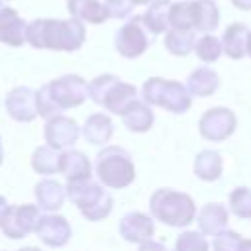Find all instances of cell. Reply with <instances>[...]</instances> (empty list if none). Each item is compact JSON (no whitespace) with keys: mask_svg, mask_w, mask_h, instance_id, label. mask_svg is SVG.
I'll list each match as a JSON object with an SVG mask.
<instances>
[{"mask_svg":"<svg viewBox=\"0 0 251 251\" xmlns=\"http://www.w3.org/2000/svg\"><path fill=\"white\" fill-rule=\"evenodd\" d=\"M0 251H2V249H0Z\"/></svg>","mask_w":251,"mask_h":251,"instance_id":"ee69618b","label":"cell"},{"mask_svg":"<svg viewBox=\"0 0 251 251\" xmlns=\"http://www.w3.org/2000/svg\"><path fill=\"white\" fill-rule=\"evenodd\" d=\"M237 10H251V0H231Z\"/></svg>","mask_w":251,"mask_h":251,"instance_id":"d590c367","label":"cell"},{"mask_svg":"<svg viewBox=\"0 0 251 251\" xmlns=\"http://www.w3.org/2000/svg\"><path fill=\"white\" fill-rule=\"evenodd\" d=\"M239 251H251V239H243L241 243V249Z\"/></svg>","mask_w":251,"mask_h":251,"instance_id":"74e56055","label":"cell"},{"mask_svg":"<svg viewBox=\"0 0 251 251\" xmlns=\"http://www.w3.org/2000/svg\"><path fill=\"white\" fill-rule=\"evenodd\" d=\"M220 86V75L210 67H198L188 75L186 88L192 96L206 98L212 96Z\"/></svg>","mask_w":251,"mask_h":251,"instance_id":"cb8c5ba5","label":"cell"},{"mask_svg":"<svg viewBox=\"0 0 251 251\" xmlns=\"http://www.w3.org/2000/svg\"><path fill=\"white\" fill-rule=\"evenodd\" d=\"M4 161V149H2V137H0V165Z\"/></svg>","mask_w":251,"mask_h":251,"instance_id":"60d3db41","label":"cell"},{"mask_svg":"<svg viewBox=\"0 0 251 251\" xmlns=\"http://www.w3.org/2000/svg\"><path fill=\"white\" fill-rule=\"evenodd\" d=\"M6 208H8V202H6V198L0 194V218H2V214H4Z\"/></svg>","mask_w":251,"mask_h":251,"instance_id":"8d00e7d4","label":"cell"},{"mask_svg":"<svg viewBox=\"0 0 251 251\" xmlns=\"http://www.w3.org/2000/svg\"><path fill=\"white\" fill-rule=\"evenodd\" d=\"M151 43H153V33L147 29L141 16L129 18L114 35V47L126 59L141 57Z\"/></svg>","mask_w":251,"mask_h":251,"instance_id":"ba28073f","label":"cell"},{"mask_svg":"<svg viewBox=\"0 0 251 251\" xmlns=\"http://www.w3.org/2000/svg\"><path fill=\"white\" fill-rule=\"evenodd\" d=\"M133 2V6H145V4H151L153 0H131Z\"/></svg>","mask_w":251,"mask_h":251,"instance_id":"f35d334b","label":"cell"},{"mask_svg":"<svg viewBox=\"0 0 251 251\" xmlns=\"http://www.w3.org/2000/svg\"><path fill=\"white\" fill-rule=\"evenodd\" d=\"M80 133H82V129L78 127V124L73 118L63 116V114H57V116L49 118L45 122V127H43L45 143L59 149V151H65L73 143H76Z\"/></svg>","mask_w":251,"mask_h":251,"instance_id":"8fae6325","label":"cell"},{"mask_svg":"<svg viewBox=\"0 0 251 251\" xmlns=\"http://www.w3.org/2000/svg\"><path fill=\"white\" fill-rule=\"evenodd\" d=\"M169 10H171V2L169 0H153L149 4V8L145 10V14L141 16L143 24L147 25V29L153 35L169 31Z\"/></svg>","mask_w":251,"mask_h":251,"instance_id":"d4e9b609","label":"cell"},{"mask_svg":"<svg viewBox=\"0 0 251 251\" xmlns=\"http://www.w3.org/2000/svg\"><path fill=\"white\" fill-rule=\"evenodd\" d=\"M173 251H210V243L204 233L186 229L176 237Z\"/></svg>","mask_w":251,"mask_h":251,"instance_id":"1f68e13d","label":"cell"},{"mask_svg":"<svg viewBox=\"0 0 251 251\" xmlns=\"http://www.w3.org/2000/svg\"><path fill=\"white\" fill-rule=\"evenodd\" d=\"M67 10L82 24H104L110 18L100 0H67Z\"/></svg>","mask_w":251,"mask_h":251,"instance_id":"603a6c76","label":"cell"},{"mask_svg":"<svg viewBox=\"0 0 251 251\" xmlns=\"http://www.w3.org/2000/svg\"><path fill=\"white\" fill-rule=\"evenodd\" d=\"M118 231H120V235L126 241L141 245V243L153 239L155 224H153V218L147 216V214H143V212H127L120 220Z\"/></svg>","mask_w":251,"mask_h":251,"instance_id":"5bb4252c","label":"cell"},{"mask_svg":"<svg viewBox=\"0 0 251 251\" xmlns=\"http://www.w3.org/2000/svg\"><path fill=\"white\" fill-rule=\"evenodd\" d=\"M104 6H106L108 16L116 18V20L127 18L133 12V2L131 0H104Z\"/></svg>","mask_w":251,"mask_h":251,"instance_id":"836d02e7","label":"cell"},{"mask_svg":"<svg viewBox=\"0 0 251 251\" xmlns=\"http://www.w3.org/2000/svg\"><path fill=\"white\" fill-rule=\"evenodd\" d=\"M86 39L84 24L69 18V20H51L39 18L27 24L25 41L35 49H51V51H76L82 47Z\"/></svg>","mask_w":251,"mask_h":251,"instance_id":"6da1fadb","label":"cell"},{"mask_svg":"<svg viewBox=\"0 0 251 251\" xmlns=\"http://www.w3.org/2000/svg\"><path fill=\"white\" fill-rule=\"evenodd\" d=\"M249 33H251V29L245 24H241V22L229 24L222 35L224 53L229 59H243L247 55V47H249Z\"/></svg>","mask_w":251,"mask_h":251,"instance_id":"ac0fdd59","label":"cell"},{"mask_svg":"<svg viewBox=\"0 0 251 251\" xmlns=\"http://www.w3.org/2000/svg\"><path fill=\"white\" fill-rule=\"evenodd\" d=\"M67 198L78 208V212L88 222L106 220L114 208V198L104 184L90 180L84 182H67Z\"/></svg>","mask_w":251,"mask_h":251,"instance_id":"8992f818","label":"cell"},{"mask_svg":"<svg viewBox=\"0 0 251 251\" xmlns=\"http://www.w3.org/2000/svg\"><path fill=\"white\" fill-rule=\"evenodd\" d=\"M88 98L110 114L122 116L126 108L137 100V88L120 80L116 75H100L88 82Z\"/></svg>","mask_w":251,"mask_h":251,"instance_id":"52a82bcc","label":"cell"},{"mask_svg":"<svg viewBox=\"0 0 251 251\" xmlns=\"http://www.w3.org/2000/svg\"><path fill=\"white\" fill-rule=\"evenodd\" d=\"M35 194V202L39 206V210L49 212H57L63 208L65 198H67V190L61 186V182L53 180V178H43L35 184L33 188Z\"/></svg>","mask_w":251,"mask_h":251,"instance_id":"d6986e66","label":"cell"},{"mask_svg":"<svg viewBox=\"0 0 251 251\" xmlns=\"http://www.w3.org/2000/svg\"><path fill=\"white\" fill-rule=\"evenodd\" d=\"M120 118H122L124 126L129 131H133V133H145V131H149L153 127V122H155V116H153L151 106L145 104L139 98L133 100Z\"/></svg>","mask_w":251,"mask_h":251,"instance_id":"ffe728a7","label":"cell"},{"mask_svg":"<svg viewBox=\"0 0 251 251\" xmlns=\"http://www.w3.org/2000/svg\"><path fill=\"white\" fill-rule=\"evenodd\" d=\"M0 8H2V0H0Z\"/></svg>","mask_w":251,"mask_h":251,"instance_id":"7bdbcfd3","label":"cell"},{"mask_svg":"<svg viewBox=\"0 0 251 251\" xmlns=\"http://www.w3.org/2000/svg\"><path fill=\"white\" fill-rule=\"evenodd\" d=\"M196 35L194 31H182V29H169L165 33V49L175 57H186L190 51H194Z\"/></svg>","mask_w":251,"mask_h":251,"instance_id":"83f0119b","label":"cell"},{"mask_svg":"<svg viewBox=\"0 0 251 251\" xmlns=\"http://www.w3.org/2000/svg\"><path fill=\"white\" fill-rule=\"evenodd\" d=\"M149 214L169 227H186L196 220V204L190 194L175 188H157L149 196Z\"/></svg>","mask_w":251,"mask_h":251,"instance_id":"3957f363","label":"cell"},{"mask_svg":"<svg viewBox=\"0 0 251 251\" xmlns=\"http://www.w3.org/2000/svg\"><path fill=\"white\" fill-rule=\"evenodd\" d=\"M39 218L41 214L37 204H12L0 218V231L10 239H22L35 233Z\"/></svg>","mask_w":251,"mask_h":251,"instance_id":"9c48e42d","label":"cell"},{"mask_svg":"<svg viewBox=\"0 0 251 251\" xmlns=\"http://www.w3.org/2000/svg\"><path fill=\"white\" fill-rule=\"evenodd\" d=\"M6 112L12 120L27 124L33 122L39 114H37V104H35V90H31L29 86H16L6 94L4 100Z\"/></svg>","mask_w":251,"mask_h":251,"instance_id":"4fadbf2b","label":"cell"},{"mask_svg":"<svg viewBox=\"0 0 251 251\" xmlns=\"http://www.w3.org/2000/svg\"><path fill=\"white\" fill-rule=\"evenodd\" d=\"M94 173L106 188L122 190L135 180V165L131 155L118 145H106L98 151L94 161Z\"/></svg>","mask_w":251,"mask_h":251,"instance_id":"277c9868","label":"cell"},{"mask_svg":"<svg viewBox=\"0 0 251 251\" xmlns=\"http://www.w3.org/2000/svg\"><path fill=\"white\" fill-rule=\"evenodd\" d=\"M243 237L233 229H224L212 239V251H239Z\"/></svg>","mask_w":251,"mask_h":251,"instance_id":"d6a6232c","label":"cell"},{"mask_svg":"<svg viewBox=\"0 0 251 251\" xmlns=\"http://www.w3.org/2000/svg\"><path fill=\"white\" fill-rule=\"evenodd\" d=\"M229 222V210L220 202H208L204 204L196 214L198 231L204 235H218L220 231L227 229Z\"/></svg>","mask_w":251,"mask_h":251,"instance_id":"e0dca14e","label":"cell"},{"mask_svg":"<svg viewBox=\"0 0 251 251\" xmlns=\"http://www.w3.org/2000/svg\"><path fill=\"white\" fill-rule=\"evenodd\" d=\"M169 25L173 29L194 31V0H182V2L171 4Z\"/></svg>","mask_w":251,"mask_h":251,"instance_id":"f1b7e54d","label":"cell"},{"mask_svg":"<svg viewBox=\"0 0 251 251\" xmlns=\"http://www.w3.org/2000/svg\"><path fill=\"white\" fill-rule=\"evenodd\" d=\"M18 251H41L39 247H33V245H27V247H22V249H18Z\"/></svg>","mask_w":251,"mask_h":251,"instance_id":"ab89813d","label":"cell"},{"mask_svg":"<svg viewBox=\"0 0 251 251\" xmlns=\"http://www.w3.org/2000/svg\"><path fill=\"white\" fill-rule=\"evenodd\" d=\"M192 169H194V175L204 180V182H214L222 176L224 173V159L218 151H212V149H202L196 153L194 157V163H192Z\"/></svg>","mask_w":251,"mask_h":251,"instance_id":"7402d4cb","label":"cell"},{"mask_svg":"<svg viewBox=\"0 0 251 251\" xmlns=\"http://www.w3.org/2000/svg\"><path fill=\"white\" fill-rule=\"evenodd\" d=\"M194 53L202 63H214L220 59V55L224 53L222 47V39H218L212 33H204L202 37L196 39L194 43Z\"/></svg>","mask_w":251,"mask_h":251,"instance_id":"f546056e","label":"cell"},{"mask_svg":"<svg viewBox=\"0 0 251 251\" xmlns=\"http://www.w3.org/2000/svg\"><path fill=\"white\" fill-rule=\"evenodd\" d=\"M141 100L149 106L163 108L171 114H184L192 106V94L186 84L171 78L151 76L141 86Z\"/></svg>","mask_w":251,"mask_h":251,"instance_id":"5b68a950","label":"cell"},{"mask_svg":"<svg viewBox=\"0 0 251 251\" xmlns=\"http://www.w3.org/2000/svg\"><path fill=\"white\" fill-rule=\"evenodd\" d=\"M220 24V10L214 0H194V31L210 33Z\"/></svg>","mask_w":251,"mask_h":251,"instance_id":"4316f807","label":"cell"},{"mask_svg":"<svg viewBox=\"0 0 251 251\" xmlns=\"http://www.w3.org/2000/svg\"><path fill=\"white\" fill-rule=\"evenodd\" d=\"M27 24L24 18L10 6L0 8V43L10 47H22L25 41Z\"/></svg>","mask_w":251,"mask_h":251,"instance_id":"9a60e30c","label":"cell"},{"mask_svg":"<svg viewBox=\"0 0 251 251\" xmlns=\"http://www.w3.org/2000/svg\"><path fill=\"white\" fill-rule=\"evenodd\" d=\"M137 251H167V247H165L163 243H159V241H153V239H149V241L141 243Z\"/></svg>","mask_w":251,"mask_h":251,"instance_id":"e575fe53","label":"cell"},{"mask_svg":"<svg viewBox=\"0 0 251 251\" xmlns=\"http://www.w3.org/2000/svg\"><path fill=\"white\" fill-rule=\"evenodd\" d=\"M114 133V122L104 112H94L82 126V135L92 145H106Z\"/></svg>","mask_w":251,"mask_h":251,"instance_id":"44dd1931","label":"cell"},{"mask_svg":"<svg viewBox=\"0 0 251 251\" xmlns=\"http://www.w3.org/2000/svg\"><path fill=\"white\" fill-rule=\"evenodd\" d=\"M247 55L251 57V33H249V47H247Z\"/></svg>","mask_w":251,"mask_h":251,"instance_id":"b9f144b4","label":"cell"},{"mask_svg":"<svg viewBox=\"0 0 251 251\" xmlns=\"http://www.w3.org/2000/svg\"><path fill=\"white\" fill-rule=\"evenodd\" d=\"M59 165H61V151L51 147V145H41L31 153V169L37 175L49 176L59 173Z\"/></svg>","mask_w":251,"mask_h":251,"instance_id":"484cf974","label":"cell"},{"mask_svg":"<svg viewBox=\"0 0 251 251\" xmlns=\"http://www.w3.org/2000/svg\"><path fill=\"white\" fill-rule=\"evenodd\" d=\"M237 127V118L229 108L216 106L206 110L198 120V133L206 141H226L233 135Z\"/></svg>","mask_w":251,"mask_h":251,"instance_id":"30bf717a","label":"cell"},{"mask_svg":"<svg viewBox=\"0 0 251 251\" xmlns=\"http://www.w3.org/2000/svg\"><path fill=\"white\" fill-rule=\"evenodd\" d=\"M88 98V82L78 75H63L35 90L37 114L45 120L63 110L78 108Z\"/></svg>","mask_w":251,"mask_h":251,"instance_id":"7a4b0ae2","label":"cell"},{"mask_svg":"<svg viewBox=\"0 0 251 251\" xmlns=\"http://www.w3.org/2000/svg\"><path fill=\"white\" fill-rule=\"evenodd\" d=\"M227 210L241 220L251 218V188H247V186L233 188L229 194V200H227Z\"/></svg>","mask_w":251,"mask_h":251,"instance_id":"4dcf8cb0","label":"cell"},{"mask_svg":"<svg viewBox=\"0 0 251 251\" xmlns=\"http://www.w3.org/2000/svg\"><path fill=\"white\" fill-rule=\"evenodd\" d=\"M59 173L67 178V182H84L92 178V163L82 151L65 149L61 151Z\"/></svg>","mask_w":251,"mask_h":251,"instance_id":"2e32d148","label":"cell"},{"mask_svg":"<svg viewBox=\"0 0 251 251\" xmlns=\"http://www.w3.org/2000/svg\"><path fill=\"white\" fill-rule=\"evenodd\" d=\"M35 235L47 247H65L73 237V229H71V224L67 222L65 216L49 212V214L39 218V224L35 227Z\"/></svg>","mask_w":251,"mask_h":251,"instance_id":"7c38bea8","label":"cell"}]
</instances>
